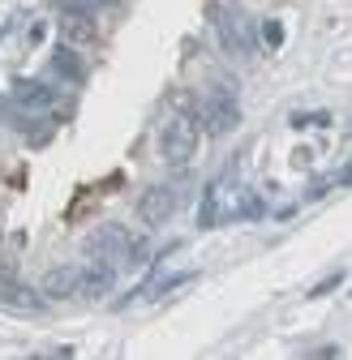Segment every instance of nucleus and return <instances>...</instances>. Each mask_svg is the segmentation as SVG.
Masks as SVG:
<instances>
[{"label": "nucleus", "instance_id": "obj_1", "mask_svg": "<svg viewBox=\"0 0 352 360\" xmlns=\"http://www.w3.org/2000/svg\"><path fill=\"white\" fill-rule=\"evenodd\" d=\"M258 202L241 189V180L237 176H219V180H210V189L202 193V206H198V228L206 232V228H219V223H228V219H237V214H245V219H258Z\"/></svg>", "mask_w": 352, "mask_h": 360}, {"label": "nucleus", "instance_id": "obj_2", "mask_svg": "<svg viewBox=\"0 0 352 360\" xmlns=\"http://www.w3.org/2000/svg\"><path fill=\"white\" fill-rule=\"evenodd\" d=\"M198 142H202V124L194 112H172L163 133H159V150L172 167H185L194 155H198Z\"/></svg>", "mask_w": 352, "mask_h": 360}, {"label": "nucleus", "instance_id": "obj_3", "mask_svg": "<svg viewBox=\"0 0 352 360\" xmlns=\"http://www.w3.org/2000/svg\"><path fill=\"white\" fill-rule=\"evenodd\" d=\"M241 120V108L232 95H210L202 108H198V124L210 133V138H224V133H232Z\"/></svg>", "mask_w": 352, "mask_h": 360}, {"label": "nucleus", "instance_id": "obj_4", "mask_svg": "<svg viewBox=\"0 0 352 360\" xmlns=\"http://www.w3.org/2000/svg\"><path fill=\"white\" fill-rule=\"evenodd\" d=\"M210 18H215V30H219V39H224V48L228 52H249L253 48V34H249V22L241 18V13H228V9H219V5H210Z\"/></svg>", "mask_w": 352, "mask_h": 360}, {"label": "nucleus", "instance_id": "obj_5", "mask_svg": "<svg viewBox=\"0 0 352 360\" xmlns=\"http://www.w3.org/2000/svg\"><path fill=\"white\" fill-rule=\"evenodd\" d=\"M95 39H99L95 13H82V9H65L61 13V43H69V48H91Z\"/></svg>", "mask_w": 352, "mask_h": 360}, {"label": "nucleus", "instance_id": "obj_6", "mask_svg": "<svg viewBox=\"0 0 352 360\" xmlns=\"http://www.w3.org/2000/svg\"><path fill=\"white\" fill-rule=\"evenodd\" d=\"M176 210V189L172 185H151L142 198H138V214H142V223H163L168 214Z\"/></svg>", "mask_w": 352, "mask_h": 360}, {"label": "nucleus", "instance_id": "obj_7", "mask_svg": "<svg viewBox=\"0 0 352 360\" xmlns=\"http://www.w3.org/2000/svg\"><path fill=\"white\" fill-rule=\"evenodd\" d=\"M39 292L48 296V300L82 296V270H73V266H56V270H48V275H43V283H39Z\"/></svg>", "mask_w": 352, "mask_h": 360}, {"label": "nucleus", "instance_id": "obj_8", "mask_svg": "<svg viewBox=\"0 0 352 360\" xmlns=\"http://www.w3.org/2000/svg\"><path fill=\"white\" fill-rule=\"evenodd\" d=\"M13 103L26 108V112H43V108H52V103H56V90H52L48 82L18 77V82H13Z\"/></svg>", "mask_w": 352, "mask_h": 360}, {"label": "nucleus", "instance_id": "obj_9", "mask_svg": "<svg viewBox=\"0 0 352 360\" xmlns=\"http://www.w3.org/2000/svg\"><path fill=\"white\" fill-rule=\"evenodd\" d=\"M116 288V262L95 257L91 266L82 270V296H108Z\"/></svg>", "mask_w": 352, "mask_h": 360}, {"label": "nucleus", "instance_id": "obj_10", "mask_svg": "<svg viewBox=\"0 0 352 360\" xmlns=\"http://www.w3.org/2000/svg\"><path fill=\"white\" fill-rule=\"evenodd\" d=\"M43 292H34L30 283H18V279H0V304H9V309H22V313H34L43 309Z\"/></svg>", "mask_w": 352, "mask_h": 360}, {"label": "nucleus", "instance_id": "obj_11", "mask_svg": "<svg viewBox=\"0 0 352 360\" xmlns=\"http://www.w3.org/2000/svg\"><path fill=\"white\" fill-rule=\"evenodd\" d=\"M52 73H56V77H65V82H73V86H77V82H82V77H86V65H82V60H77V48H69V43H61V48H56V52H52Z\"/></svg>", "mask_w": 352, "mask_h": 360}, {"label": "nucleus", "instance_id": "obj_12", "mask_svg": "<svg viewBox=\"0 0 352 360\" xmlns=\"http://www.w3.org/2000/svg\"><path fill=\"white\" fill-rule=\"evenodd\" d=\"M69 9H82V13H99V9H116V0H69Z\"/></svg>", "mask_w": 352, "mask_h": 360}, {"label": "nucleus", "instance_id": "obj_13", "mask_svg": "<svg viewBox=\"0 0 352 360\" xmlns=\"http://www.w3.org/2000/svg\"><path fill=\"white\" fill-rule=\"evenodd\" d=\"M262 43H267V48H279V43H284V26L279 22H262Z\"/></svg>", "mask_w": 352, "mask_h": 360}, {"label": "nucleus", "instance_id": "obj_14", "mask_svg": "<svg viewBox=\"0 0 352 360\" xmlns=\"http://www.w3.org/2000/svg\"><path fill=\"white\" fill-rule=\"evenodd\" d=\"M335 283H344V275H331V279H327V283H318V288H314V292H310V296H327V292H331V288H335Z\"/></svg>", "mask_w": 352, "mask_h": 360}, {"label": "nucleus", "instance_id": "obj_15", "mask_svg": "<svg viewBox=\"0 0 352 360\" xmlns=\"http://www.w3.org/2000/svg\"><path fill=\"white\" fill-rule=\"evenodd\" d=\"M43 34H48V26H43V22H30V43H39Z\"/></svg>", "mask_w": 352, "mask_h": 360}, {"label": "nucleus", "instance_id": "obj_16", "mask_svg": "<svg viewBox=\"0 0 352 360\" xmlns=\"http://www.w3.org/2000/svg\"><path fill=\"white\" fill-rule=\"evenodd\" d=\"M335 180H339V185H352V167H348V172H339Z\"/></svg>", "mask_w": 352, "mask_h": 360}]
</instances>
